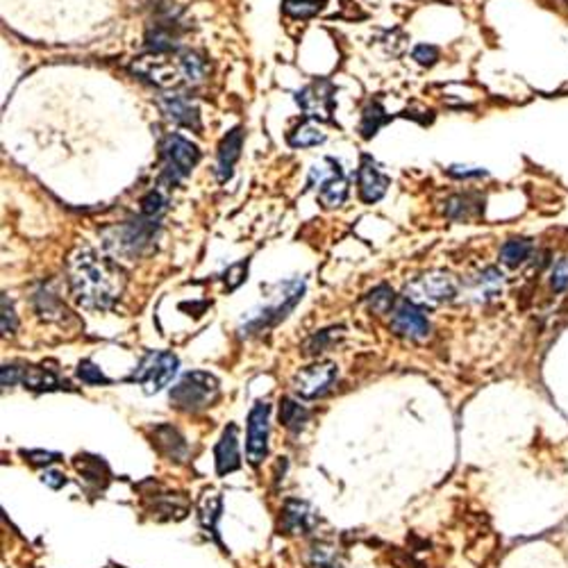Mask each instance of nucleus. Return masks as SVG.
<instances>
[{"label": "nucleus", "instance_id": "c85d7f7f", "mask_svg": "<svg viewBox=\"0 0 568 568\" xmlns=\"http://www.w3.org/2000/svg\"><path fill=\"white\" fill-rule=\"evenodd\" d=\"M530 253H532V244L528 239H510L505 246L501 248V260H502V264L516 269V266H520L525 260H528V257H530Z\"/></svg>", "mask_w": 568, "mask_h": 568}, {"label": "nucleus", "instance_id": "7c9ffc66", "mask_svg": "<svg viewBox=\"0 0 568 568\" xmlns=\"http://www.w3.org/2000/svg\"><path fill=\"white\" fill-rule=\"evenodd\" d=\"M394 303H395V294L391 287H386V284H380V287H376L373 291H368V296H367V305L373 314H386L391 307H394Z\"/></svg>", "mask_w": 568, "mask_h": 568}, {"label": "nucleus", "instance_id": "bb28decb", "mask_svg": "<svg viewBox=\"0 0 568 568\" xmlns=\"http://www.w3.org/2000/svg\"><path fill=\"white\" fill-rule=\"evenodd\" d=\"M391 116L386 114L385 107L380 105L377 101L368 102V107L364 110V114H361V123H359V132L364 139H371L373 135H376L377 130H380L385 123H389Z\"/></svg>", "mask_w": 568, "mask_h": 568}, {"label": "nucleus", "instance_id": "c03bdc74", "mask_svg": "<svg viewBox=\"0 0 568 568\" xmlns=\"http://www.w3.org/2000/svg\"><path fill=\"white\" fill-rule=\"evenodd\" d=\"M105 568H126V566H116V564H110V566H105Z\"/></svg>", "mask_w": 568, "mask_h": 568}, {"label": "nucleus", "instance_id": "79ce46f5", "mask_svg": "<svg viewBox=\"0 0 568 568\" xmlns=\"http://www.w3.org/2000/svg\"><path fill=\"white\" fill-rule=\"evenodd\" d=\"M0 377H3V389H7V386H14L21 382V368L16 367V364H5L3 367V371H0Z\"/></svg>", "mask_w": 568, "mask_h": 568}, {"label": "nucleus", "instance_id": "72a5a7b5", "mask_svg": "<svg viewBox=\"0 0 568 568\" xmlns=\"http://www.w3.org/2000/svg\"><path fill=\"white\" fill-rule=\"evenodd\" d=\"M342 330V328H339ZM337 328H330V330H321V333H316L314 334L312 339H309L307 343H305V355H309V357H316V355H321V352H325L328 351L330 346H333L334 343V333H339Z\"/></svg>", "mask_w": 568, "mask_h": 568}, {"label": "nucleus", "instance_id": "4be33fe9", "mask_svg": "<svg viewBox=\"0 0 568 568\" xmlns=\"http://www.w3.org/2000/svg\"><path fill=\"white\" fill-rule=\"evenodd\" d=\"M502 282H505V275L496 266H489V269L480 271V273L468 280V294L477 303H486V300L496 298L501 294Z\"/></svg>", "mask_w": 568, "mask_h": 568}, {"label": "nucleus", "instance_id": "e433bc0d", "mask_svg": "<svg viewBox=\"0 0 568 568\" xmlns=\"http://www.w3.org/2000/svg\"><path fill=\"white\" fill-rule=\"evenodd\" d=\"M16 328H19V318H16L14 305L10 303L7 296H3V334L10 337V334L16 333Z\"/></svg>", "mask_w": 568, "mask_h": 568}, {"label": "nucleus", "instance_id": "39448f33", "mask_svg": "<svg viewBox=\"0 0 568 568\" xmlns=\"http://www.w3.org/2000/svg\"><path fill=\"white\" fill-rule=\"evenodd\" d=\"M457 296V280L446 271H432L404 287V300L414 305H439Z\"/></svg>", "mask_w": 568, "mask_h": 568}, {"label": "nucleus", "instance_id": "f704fd0d", "mask_svg": "<svg viewBox=\"0 0 568 568\" xmlns=\"http://www.w3.org/2000/svg\"><path fill=\"white\" fill-rule=\"evenodd\" d=\"M75 373H77V377L84 382V385H111L110 377H107L105 373H102L92 359L80 361L75 368Z\"/></svg>", "mask_w": 568, "mask_h": 568}, {"label": "nucleus", "instance_id": "473e14b6", "mask_svg": "<svg viewBox=\"0 0 568 568\" xmlns=\"http://www.w3.org/2000/svg\"><path fill=\"white\" fill-rule=\"evenodd\" d=\"M182 59V73H184V83L187 84H198L205 80V73H208V67L198 58L196 53H182L180 55Z\"/></svg>", "mask_w": 568, "mask_h": 568}, {"label": "nucleus", "instance_id": "37998d69", "mask_svg": "<svg viewBox=\"0 0 568 568\" xmlns=\"http://www.w3.org/2000/svg\"><path fill=\"white\" fill-rule=\"evenodd\" d=\"M41 482H44V484H49L50 489H55V492H58V489H62L64 484H67V475H64V473H59V471H44V475H41Z\"/></svg>", "mask_w": 568, "mask_h": 568}, {"label": "nucleus", "instance_id": "393cba45", "mask_svg": "<svg viewBox=\"0 0 568 568\" xmlns=\"http://www.w3.org/2000/svg\"><path fill=\"white\" fill-rule=\"evenodd\" d=\"M446 217L453 221H471V218L480 217L484 212V198L475 196V193H459L446 200Z\"/></svg>", "mask_w": 568, "mask_h": 568}, {"label": "nucleus", "instance_id": "1a4fd4ad", "mask_svg": "<svg viewBox=\"0 0 568 568\" xmlns=\"http://www.w3.org/2000/svg\"><path fill=\"white\" fill-rule=\"evenodd\" d=\"M339 377V368L334 361H318L307 368H300L294 377V391L303 400L323 398L333 389Z\"/></svg>", "mask_w": 568, "mask_h": 568}, {"label": "nucleus", "instance_id": "f8f14e48", "mask_svg": "<svg viewBox=\"0 0 568 568\" xmlns=\"http://www.w3.org/2000/svg\"><path fill=\"white\" fill-rule=\"evenodd\" d=\"M391 330H394L398 337L412 339V342H421V339L430 337V321L423 314V309L419 305L410 303V300H403L398 307L394 309V316H391Z\"/></svg>", "mask_w": 568, "mask_h": 568}, {"label": "nucleus", "instance_id": "a211bd4d", "mask_svg": "<svg viewBox=\"0 0 568 568\" xmlns=\"http://www.w3.org/2000/svg\"><path fill=\"white\" fill-rule=\"evenodd\" d=\"M155 230H157V221H150V218L146 217H141L139 221H130L128 226H123L116 232V235H119L116 248H119L120 253L139 255V253H144L146 248L150 246Z\"/></svg>", "mask_w": 568, "mask_h": 568}, {"label": "nucleus", "instance_id": "4468645a", "mask_svg": "<svg viewBox=\"0 0 568 568\" xmlns=\"http://www.w3.org/2000/svg\"><path fill=\"white\" fill-rule=\"evenodd\" d=\"M357 182H359L361 200L373 205V202H377L385 196L391 184V178L380 169V164H377L371 155H364L359 164V173H357Z\"/></svg>", "mask_w": 568, "mask_h": 568}, {"label": "nucleus", "instance_id": "aec40b11", "mask_svg": "<svg viewBox=\"0 0 568 568\" xmlns=\"http://www.w3.org/2000/svg\"><path fill=\"white\" fill-rule=\"evenodd\" d=\"M214 462H217L218 475H227L241 468V453H239V428L235 423H227L223 430L221 439L214 446Z\"/></svg>", "mask_w": 568, "mask_h": 568}, {"label": "nucleus", "instance_id": "5701e85b", "mask_svg": "<svg viewBox=\"0 0 568 568\" xmlns=\"http://www.w3.org/2000/svg\"><path fill=\"white\" fill-rule=\"evenodd\" d=\"M241 146H244V132H241V128H235L232 132H227L226 139L218 146L217 175L221 182H226L232 175V166H235L236 159L241 157Z\"/></svg>", "mask_w": 568, "mask_h": 568}, {"label": "nucleus", "instance_id": "a878e982", "mask_svg": "<svg viewBox=\"0 0 568 568\" xmlns=\"http://www.w3.org/2000/svg\"><path fill=\"white\" fill-rule=\"evenodd\" d=\"M309 416H312V412H309L305 404H300L298 400H294V398L280 400V423L289 430L291 434L303 432L305 425L309 423Z\"/></svg>", "mask_w": 568, "mask_h": 568}, {"label": "nucleus", "instance_id": "c756f323", "mask_svg": "<svg viewBox=\"0 0 568 568\" xmlns=\"http://www.w3.org/2000/svg\"><path fill=\"white\" fill-rule=\"evenodd\" d=\"M325 0H282V10L294 19H312L323 10Z\"/></svg>", "mask_w": 568, "mask_h": 568}, {"label": "nucleus", "instance_id": "412c9836", "mask_svg": "<svg viewBox=\"0 0 568 568\" xmlns=\"http://www.w3.org/2000/svg\"><path fill=\"white\" fill-rule=\"evenodd\" d=\"M21 385L30 391L44 394V391H73V386L67 380L58 376L55 368L34 367V364H25L21 367Z\"/></svg>", "mask_w": 568, "mask_h": 568}, {"label": "nucleus", "instance_id": "a19ab883", "mask_svg": "<svg viewBox=\"0 0 568 568\" xmlns=\"http://www.w3.org/2000/svg\"><path fill=\"white\" fill-rule=\"evenodd\" d=\"M448 173L453 175V178H484L486 171L480 169V166H450Z\"/></svg>", "mask_w": 568, "mask_h": 568}, {"label": "nucleus", "instance_id": "f3484780", "mask_svg": "<svg viewBox=\"0 0 568 568\" xmlns=\"http://www.w3.org/2000/svg\"><path fill=\"white\" fill-rule=\"evenodd\" d=\"M73 466L83 477L84 486H87L92 493H102L107 492V486L111 484V468L101 455L83 453L73 459Z\"/></svg>", "mask_w": 568, "mask_h": 568}, {"label": "nucleus", "instance_id": "cd10ccee", "mask_svg": "<svg viewBox=\"0 0 568 568\" xmlns=\"http://www.w3.org/2000/svg\"><path fill=\"white\" fill-rule=\"evenodd\" d=\"M289 146L294 148H312V146H318L325 141V132L316 126V123H300L298 128L289 132L287 137Z\"/></svg>", "mask_w": 568, "mask_h": 568}, {"label": "nucleus", "instance_id": "f257e3e1", "mask_svg": "<svg viewBox=\"0 0 568 568\" xmlns=\"http://www.w3.org/2000/svg\"><path fill=\"white\" fill-rule=\"evenodd\" d=\"M67 269L73 298L84 309H110L126 289V273L89 246L75 248Z\"/></svg>", "mask_w": 568, "mask_h": 568}, {"label": "nucleus", "instance_id": "6e6552de", "mask_svg": "<svg viewBox=\"0 0 568 568\" xmlns=\"http://www.w3.org/2000/svg\"><path fill=\"white\" fill-rule=\"evenodd\" d=\"M269 437H271V404L260 400L248 414L246 432V457L251 466H260L269 457Z\"/></svg>", "mask_w": 568, "mask_h": 568}, {"label": "nucleus", "instance_id": "4c0bfd02", "mask_svg": "<svg viewBox=\"0 0 568 568\" xmlns=\"http://www.w3.org/2000/svg\"><path fill=\"white\" fill-rule=\"evenodd\" d=\"M550 284H553L555 291H566L568 289V260H559L553 266V273H550Z\"/></svg>", "mask_w": 568, "mask_h": 568}, {"label": "nucleus", "instance_id": "6ab92c4d", "mask_svg": "<svg viewBox=\"0 0 568 568\" xmlns=\"http://www.w3.org/2000/svg\"><path fill=\"white\" fill-rule=\"evenodd\" d=\"M159 105L164 110V114L169 116L171 120H175L178 126L189 128V130H202L200 123V110H198L196 102L191 101L184 93H169V96L159 98Z\"/></svg>", "mask_w": 568, "mask_h": 568}, {"label": "nucleus", "instance_id": "9b49d317", "mask_svg": "<svg viewBox=\"0 0 568 568\" xmlns=\"http://www.w3.org/2000/svg\"><path fill=\"white\" fill-rule=\"evenodd\" d=\"M318 180V202H321L325 209L342 208L348 198V180L343 173L342 164L337 159L330 157V173L325 175V169L321 166H314L312 173H309V184Z\"/></svg>", "mask_w": 568, "mask_h": 568}, {"label": "nucleus", "instance_id": "b1692460", "mask_svg": "<svg viewBox=\"0 0 568 568\" xmlns=\"http://www.w3.org/2000/svg\"><path fill=\"white\" fill-rule=\"evenodd\" d=\"M223 514V496L218 492H208L202 496L200 507H198V520H200L202 530L212 535V539L221 546V537H218V520Z\"/></svg>", "mask_w": 568, "mask_h": 568}, {"label": "nucleus", "instance_id": "f03ea898", "mask_svg": "<svg viewBox=\"0 0 568 568\" xmlns=\"http://www.w3.org/2000/svg\"><path fill=\"white\" fill-rule=\"evenodd\" d=\"M221 395V382L208 371H189L180 377L175 386H171V407L184 414H198L212 407Z\"/></svg>", "mask_w": 568, "mask_h": 568}, {"label": "nucleus", "instance_id": "423d86ee", "mask_svg": "<svg viewBox=\"0 0 568 568\" xmlns=\"http://www.w3.org/2000/svg\"><path fill=\"white\" fill-rule=\"evenodd\" d=\"M162 155H164L162 180H164L166 184H171V187L182 182V180L191 173L193 166L198 164V159H200L198 146L180 135L166 137L164 146H162Z\"/></svg>", "mask_w": 568, "mask_h": 568}, {"label": "nucleus", "instance_id": "c9c22d12", "mask_svg": "<svg viewBox=\"0 0 568 568\" xmlns=\"http://www.w3.org/2000/svg\"><path fill=\"white\" fill-rule=\"evenodd\" d=\"M21 455H23L25 462H30L32 466H49V464L62 459V455L50 453V450H21Z\"/></svg>", "mask_w": 568, "mask_h": 568}, {"label": "nucleus", "instance_id": "ddd939ff", "mask_svg": "<svg viewBox=\"0 0 568 568\" xmlns=\"http://www.w3.org/2000/svg\"><path fill=\"white\" fill-rule=\"evenodd\" d=\"M144 505L148 514L157 520H182L189 514V501L182 493L166 492L155 482V492L144 493Z\"/></svg>", "mask_w": 568, "mask_h": 568}, {"label": "nucleus", "instance_id": "7ed1b4c3", "mask_svg": "<svg viewBox=\"0 0 568 568\" xmlns=\"http://www.w3.org/2000/svg\"><path fill=\"white\" fill-rule=\"evenodd\" d=\"M305 294V282L303 280H289V282L280 284L278 300L273 305H266V307L251 312L248 316H244L239 325V333L244 337H253V334H262L266 330H271L273 325H278L280 321L289 316L291 309L303 300Z\"/></svg>", "mask_w": 568, "mask_h": 568}, {"label": "nucleus", "instance_id": "20e7f679", "mask_svg": "<svg viewBox=\"0 0 568 568\" xmlns=\"http://www.w3.org/2000/svg\"><path fill=\"white\" fill-rule=\"evenodd\" d=\"M180 359L169 351H150L146 352L144 359L139 361V367L132 371V376L128 377V382L132 385H139L144 389V394L153 395L157 391H162L164 386H169V382L173 380L175 373H178Z\"/></svg>", "mask_w": 568, "mask_h": 568}, {"label": "nucleus", "instance_id": "ea45409f", "mask_svg": "<svg viewBox=\"0 0 568 568\" xmlns=\"http://www.w3.org/2000/svg\"><path fill=\"white\" fill-rule=\"evenodd\" d=\"M414 59L421 64V67H432L434 62L439 59V50L434 46H416L414 49Z\"/></svg>", "mask_w": 568, "mask_h": 568}, {"label": "nucleus", "instance_id": "9d476101", "mask_svg": "<svg viewBox=\"0 0 568 568\" xmlns=\"http://www.w3.org/2000/svg\"><path fill=\"white\" fill-rule=\"evenodd\" d=\"M334 96H337V87L330 83L328 77H321V80H314L312 84L300 89L296 93V102L309 119L333 120L334 102H337Z\"/></svg>", "mask_w": 568, "mask_h": 568}, {"label": "nucleus", "instance_id": "0eeeda50", "mask_svg": "<svg viewBox=\"0 0 568 568\" xmlns=\"http://www.w3.org/2000/svg\"><path fill=\"white\" fill-rule=\"evenodd\" d=\"M130 71L141 75L144 80L153 83L155 87L162 89H171L175 84L184 83V73H182V59L171 58V53H148L137 58L135 62L130 64Z\"/></svg>", "mask_w": 568, "mask_h": 568}, {"label": "nucleus", "instance_id": "dca6fc26", "mask_svg": "<svg viewBox=\"0 0 568 568\" xmlns=\"http://www.w3.org/2000/svg\"><path fill=\"white\" fill-rule=\"evenodd\" d=\"M318 525V514L309 502L289 498L282 507V520H280V530L284 535H307Z\"/></svg>", "mask_w": 568, "mask_h": 568}, {"label": "nucleus", "instance_id": "2f4dec72", "mask_svg": "<svg viewBox=\"0 0 568 568\" xmlns=\"http://www.w3.org/2000/svg\"><path fill=\"white\" fill-rule=\"evenodd\" d=\"M166 205H169V202H166L164 193L153 189V191H148L141 198V217L150 218V221H159L162 214L166 212Z\"/></svg>", "mask_w": 568, "mask_h": 568}, {"label": "nucleus", "instance_id": "58836bf2", "mask_svg": "<svg viewBox=\"0 0 568 568\" xmlns=\"http://www.w3.org/2000/svg\"><path fill=\"white\" fill-rule=\"evenodd\" d=\"M248 273V260L246 262H239V264L230 266V269L226 271V282H227V289H236L241 282H244V278H246Z\"/></svg>", "mask_w": 568, "mask_h": 568}, {"label": "nucleus", "instance_id": "2eb2a0df", "mask_svg": "<svg viewBox=\"0 0 568 568\" xmlns=\"http://www.w3.org/2000/svg\"><path fill=\"white\" fill-rule=\"evenodd\" d=\"M150 443L159 455L169 462H184L189 455V443L175 425L159 423L150 430Z\"/></svg>", "mask_w": 568, "mask_h": 568}]
</instances>
